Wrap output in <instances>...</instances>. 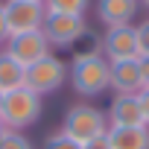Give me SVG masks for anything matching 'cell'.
<instances>
[{"label":"cell","mask_w":149,"mask_h":149,"mask_svg":"<svg viewBox=\"0 0 149 149\" xmlns=\"http://www.w3.org/2000/svg\"><path fill=\"white\" fill-rule=\"evenodd\" d=\"M67 79L79 97H100L108 91V58H73L67 64Z\"/></svg>","instance_id":"1"},{"label":"cell","mask_w":149,"mask_h":149,"mask_svg":"<svg viewBox=\"0 0 149 149\" xmlns=\"http://www.w3.org/2000/svg\"><path fill=\"white\" fill-rule=\"evenodd\" d=\"M41 117V97L35 91H29L26 85L12 91V94H3V108H0V123L9 132H21L32 123H38Z\"/></svg>","instance_id":"2"},{"label":"cell","mask_w":149,"mask_h":149,"mask_svg":"<svg viewBox=\"0 0 149 149\" xmlns=\"http://www.w3.org/2000/svg\"><path fill=\"white\" fill-rule=\"evenodd\" d=\"M61 132L70 140H76V143H88V140H94V137H100V134L108 132V117L97 105L76 102V105L67 108L64 123H61Z\"/></svg>","instance_id":"3"},{"label":"cell","mask_w":149,"mask_h":149,"mask_svg":"<svg viewBox=\"0 0 149 149\" xmlns=\"http://www.w3.org/2000/svg\"><path fill=\"white\" fill-rule=\"evenodd\" d=\"M67 82V64L58 56H44L41 61H35L32 67H26V88L41 94H56L61 85Z\"/></svg>","instance_id":"4"},{"label":"cell","mask_w":149,"mask_h":149,"mask_svg":"<svg viewBox=\"0 0 149 149\" xmlns=\"http://www.w3.org/2000/svg\"><path fill=\"white\" fill-rule=\"evenodd\" d=\"M85 29V18L82 15H64V12H47L41 32L50 41V47H70Z\"/></svg>","instance_id":"5"},{"label":"cell","mask_w":149,"mask_h":149,"mask_svg":"<svg viewBox=\"0 0 149 149\" xmlns=\"http://www.w3.org/2000/svg\"><path fill=\"white\" fill-rule=\"evenodd\" d=\"M6 24H9V35H21V32H35L44 24V3H32V0H6Z\"/></svg>","instance_id":"6"},{"label":"cell","mask_w":149,"mask_h":149,"mask_svg":"<svg viewBox=\"0 0 149 149\" xmlns=\"http://www.w3.org/2000/svg\"><path fill=\"white\" fill-rule=\"evenodd\" d=\"M6 53H9L18 64L32 67L35 61H41L44 56H50V41L44 38L41 29H35V32H21V35H9Z\"/></svg>","instance_id":"7"},{"label":"cell","mask_w":149,"mask_h":149,"mask_svg":"<svg viewBox=\"0 0 149 149\" xmlns=\"http://www.w3.org/2000/svg\"><path fill=\"white\" fill-rule=\"evenodd\" d=\"M102 56L108 61H123V58H137V35L132 24L123 26H108L102 35Z\"/></svg>","instance_id":"8"},{"label":"cell","mask_w":149,"mask_h":149,"mask_svg":"<svg viewBox=\"0 0 149 149\" xmlns=\"http://www.w3.org/2000/svg\"><path fill=\"white\" fill-rule=\"evenodd\" d=\"M108 88H111L114 94H137V91L143 88L140 61H137V58L108 61Z\"/></svg>","instance_id":"9"},{"label":"cell","mask_w":149,"mask_h":149,"mask_svg":"<svg viewBox=\"0 0 149 149\" xmlns=\"http://www.w3.org/2000/svg\"><path fill=\"white\" fill-rule=\"evenodd\" d=\"M105 117H108V126H146L137 94H114Z\"/></svg>","instance_id":"10"},{"label":"cell","mask_w":149,"mask_h":149,"mask_svg":"<svg viewBox=\"0 0 149 149\" xmlns=\"http://www.w3.org/2000/svg\"><path fill=\"white\" fill-rule=\"evenodd\" d=\"M140 0H97V18L105 26H123L132 24V18L137 15Z\"/></svg>","instance_id":"11"},{"label":"cell","mask_w":149,"mask_h":149,"mask_svg":"<svg viewBox=\"0 0 149 149\" xmlns=\"http://www.w3.org/2000/svg\"><path fill=\"white\" fill-rule=\"evenodd\" d=\"M111 149H149V126H108Z\"/></svg>","instance_id":"12"},{"label":"cell","mask_w":149,"mask_h":149,"mask_svg":"<svg viewBox=\"0 0 149 149\" xmlns=\"http://www.w3.org/2000/svg\"><path fill=\"white\" fill-rule=\"evenodd\" d=\"M26 85V67L18 64L6 50L0 53V94H12Z\"/></svg>","instance_id":"13"},{"label":"cell","mask_w":149,"mask_h":149,"mask_svg":"<svg viewBox=\"0 0 149 149\" xmlns=\"http://www.w3.org/2000/svg\"><path fill=\"white\" fill-rule=\"evenodd\" d=\"M70 50H73V58H97V56H102V35L97 29L85 26L82 35L70 44Z\"/></svg>","instance_id":"14"},{"label":"cell","mask_w":149,"mask_h":149,"mask_svg":"<svg viewBox=\"0 0 149 149\" xmlns=\"http://www.w3.org/2000/svg\"><path fill=\"white\" fill-rule=\"evenodd\" d=\"M91 0H44V9L47 12H64V15H82L88 12Z\"/></svg>","instance_id":"15"},{"label":"cell","mask_w":149,"mask_h":149,"mask_svg":"<svg viewBox=\"0 0 149 149\" xmlns=\"http://www.w3.org/2000/svg\"><path fill=\"white\" fill-rule=\"evenodd\" d=\"M0 149H32L29 137H24L21 132H3V137H0Z\"/></svg>","instance_id":"16"},{"label":"cell","mask_w":149,"mask_h":149,"mask_svg":"<svg viewBox=\"0 0 149 149\" xmlns=\"http://www.w3.org/2000/svg\"><path fill=\"white\" fill-rule=\"evenodd\" d=\"M44 149H82V143L70 140V137H67L64 132H56V134H50V137H47Z\"/></svg>","instance_id":"17"},{"label":"cell","mask_w":149,"mask_h":149,"mask_svg":"<svg viewBox=\"0 0 149 149\" xmlns=\"http://www.w3.org/2000/svg\"><path fill=\"white\" fill-rule=\"evenodd\" d=\"M134 35H137V58L149 56V21L137 24L134 26Z\"/></svg>","instance_id":"18"},{"label":"cell","mask_w":149,"mask_h":149,"mask_svg":"<svg viewBox=\"0 0 149 149\" xmlns=\"http://www.w3.org/2000/svg\"><path fill=\"white\" fill-rule=\"evenodd\" d=\"M82 149H111V143H108V132L100 134V137H94V140H88V143H82Z\"/></svg>","instance_id":"19"},{"label":"cell","mask_w":149,"mask_h":149,"mask_svg":"<svg viewBox=\"0 0 149 149\" xmlns=\"http://www.w3.org/2000/svg\"><path fill=\"white\" fill-rule=\"evenodd\" d=\"M137 100H140L143 120H146V126H149V88H140V91H137Z\"/></svg>","instance_id":"20"},{"label":"cell","mask_w":149,"mask_h":149,"mask_svg":"<svg viewBox=\"0 0 149 149\" xmlns=\"http://www.w3.org/2000/svg\"><path fill=\"white\" fill-rule=\"evenodd\" d=\"M6 41H9V24H6V9L0 3V44H6Z\"/></svg>","instance_id":"21"},{"label":"cell","mask_w":149,"mask_h":149,"mask_svg":"<svg viewBox=\"0 0 149 149\" xmlns=\"http://www.w3.org/2000/svg\"><path fill=\"white\" fill-rule=\"evenodd\" d=\"M140 61V76H143V88H149V56L137 58Z\"/></svg>","instance_id":"22"},{"label":"cell","mask_w":149,"mask_h":149,"mask_svg":"<svg viewBox=\"0 0 149 149\" xmlns=\"http://www.w3.org/2000/svg\"><path fill=\"white\" fill-rule=\"evenodd\" d=\"M3 132H6V129H3V123H0V137H3Z\"/></svg>","instance_id":"23"},{"label":"cell","mask_w":149,"mask_h":149,"mask_svg":"<svg viewBox=\"0 0 149 149\" xmlns=\"http://www.w3.org/2000/svg\"><path fill=\"white\" fill-rule=\"evenodd\" d=\"M140 3H143V6H146V9H149V0H140Z\"/></svg>","instance_id":"24"},{"label":"cell","mask_w":149,"mask_h":149,"mask_svg":"<svg viewBox=\"0 0 149 149\" xmlns=\"http://www.w3.org/2000/svg\"><path fill=\"white\" fill-rule=\"evenodd\" d=\"M0 108H3V94H0Z\"/></svg>","instance_id":"25"},{"label":"cell","mask_w":149,"mask_h":149,"mask_svg":"<svg viewBox=\"0 0 149 149\" xmlns=\"http://www.w3.org/2000/svg\"><path fill=\"white\" fill-rule=\"evenodd\" d=\"M32 3H44V0H32Z\"/></svg>","instance_id":"26"}]
</instances>
